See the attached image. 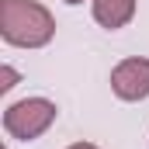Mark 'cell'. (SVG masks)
Segmentation results:
<instances>
[{"mask_svg": "<svg viewBox=\"0 0 149 149\" xmlns=\"http://www.w3.org/2000/svg\"><path fill=\"white\" fill-rule=\"evenodd\" d=\"M0 38L14 49H45L56 38V17L38 0H0Z\"/></svg>", "mask_w": 149, "mask_h": 149, "instance_id": "obj_1", "label": "cell"}, {"mask_svg": "<svg viewBox=\"0 0 149 149\" xmlns=\"http://www.w3.org/2000/svg\"><path fill=\"white\" fill-rule=\"evenodd\" d=\"M56 118H59V108L49 97H24L3 108V132L17 142H31L56 125Z\"/></svg>", "mask_w": 149, "mask_h": 149, "instance_id": "obj_2", "label": "cell"}, {"mask_svg": "<svg viewBox=\"0 0 149 149\" xmlns=\"http://www.w3.org/2000/svg\"><path fill=\"white\" fill-rule=\"evenodd\" d=\"M111 94L118 101H146L149 97V59L146 56H128L111 70Z\"/></svg>", "mask_w": 149, "mask_h": 149, "instance_id": "obj_3", "label": "cell"}, {"mask_svg": "<svg viewBox=\"0 0 149 149\" xmlns=\"http://www.w3.org/2000/svg\"><path fill=\"white\" fill-rule=\"evenodd\" d=\"M135 7L139 0H90V10H94V21L108 31L125 28L132 17H135Z\"/></svg>", "mask_w": 149, "mask_h": 149, "instance_id": "obj_4", "label": "cell"}, {"mask_svg": "<svg viewBox=\"0 0 149 149\" xmlns=\"http://www.w3.org/2000/svg\"><path fill=\"white\" fill-rule=\"evenodd\" d=\"M17 80H21V73H17L14 66H7V63H3V66H0V94L14 90V87H17Z\"/></svg>", "mask_w": 149, "mask_h": 149, "instance_id": "obj_5", "label": "cell"}, {"mask_svg": "<svg viewBox=\"0 0 149 149\" xmlns=\"http://www.w3.org/2000/svg\"><path fill=\"white\" fill-rule=\"evenodd\" d=\"M66 149H101V146H94V142H73V146H66Z\"/></svg>", "mask_w": 149, "mask_h": 149, "instance_id": "obj_6", "label": "cell"}, {"mask_svg": "<svg viewBox=\"0 0 149 149\" xmlns=\"http://www.w3.org/2000/svg\"><path fill=\"white\" fill-rule=\"evenodd\" d=\"M63 3H70V7H76V3H83V0H63Z\"/></svg>", "mask_w": 149, "mask_h": 149, "instance_id": "obj_7", "label": "cell"}]
</instances>
